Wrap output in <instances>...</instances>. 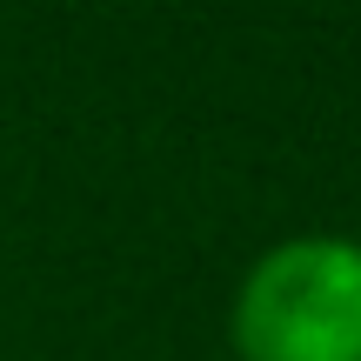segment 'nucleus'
<instances>
[{
    "mask_svg": "<svg viewBox=\"0 0 361 361\" xmlns=\"http://www.w3.org/2000/svg\"><path fill=\"white\" fill-rule=\"evenodd\" d=\"M228 335L241 361H361V241L288 234L255 255Z\"/></svg>",
    "mask_w": 361,
    "mask_h": 361,
    "instance_id": "f257e3e1",
    "label": "nucleus"
}]
</instances>
